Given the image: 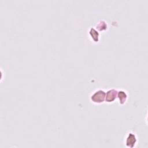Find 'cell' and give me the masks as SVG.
<instances>
[{
    "instance_id": "obj_6",
    "label": "cell",
    "mask_w": 148,
    "mask_h": 148,
    "mask_svg": "<svg viewBox=\"0 0 148 148\" xmlns=\"http://www.w3.org/2000/svg\"><path fill=\"white\" fill-rule=\"evenodd\" d=\"M95 28L99 32V31H105L108 29V24L106 21H105L103 20H101L98 22V23L96 24V27Z\"/></svg>"
},
{
    "instance_id": "obj_2",
    "label": "cell",
    "mask_w": 148,
    "mask_h": 148,
    "mask_svg": "<svg viewBox=\"0 0 148 148\" xmlns=\"http://www.w3.org/2000/svg\"><path fill=\"white\" fill-rule=\"evenodd\" d=\"M138 142V138L136 134L133 131H129L125 135L124 145L127 147L134 148L136 146Z\"/></svg>"
},
{
    "instance_id": "obj_5",
    "label": "cell",
    "mask_w": 148,
    "mask_h": 148,
    "mask_svg": "<svg viewBox=\"0 0 148 148\" xmlns=\"http://www.w3.org/2000/svg\"><path fill=\"white\" fill-rule=\"evenodd\" d=\"M88 35L91 40L95 43H97L100 40V34L99 31L95 27H91L88 30Z\"/></svg>"
},
{
    "instance_id": "obj_4",
    "label": "cell",
    "mask_w": 148,
    "mask_h": 148,
    "mask_svg": "<svg viewBox=\"0 0 148 148\" xmlns=\"http://www.w3.org/2000/svg\"><path fill=\"white\" fill-rule=\"evenodd\" d=\"M117 99L120 105H124L128 99V94L127 91L124 89L117 90Z\"/></svg>"
},
{
    "instance_id": "obj_1",
    "label": "cell",
    "mask_w": 148,
    "mask_h": 148,
    "mask_svg": "<svg viewBox=\"0 0 148 148\" xmlns=\"http://www.w3.org/2000/svg\"><path fill=\"white\" fill-rule=\"evenodd\" d=\"M106 91L103 89L98 88L92 91L90 95V101L94 104H101L105 102Z\"/></svg>"
},
{
    "instance_id": "obj_3",
    "label": "cell",
    "mask_w": 148,
    "mask_h": 148,
    "mask_svg": "<svg viewBox=\"0 0 148 148\" xmlns=\"http://www.w3.org/2000/svg\"><path fill=\"white\" fill-rule=\"evenodd\" d=\"M117 90L114 88H110L106 91L105 100L107 103H112L117 99Z\"/></svg>"
}]
</instances>
